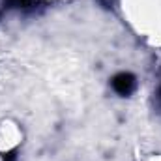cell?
I'll use <instances>...</instances> for the list:
<instances>
[{
	"mask_svg": "<svg viewBox=\"0 0 161 161\" xmlns=\"http://www.w3.org/2000/svg\"><path fill=\"white\" fill-rule=\"evenodd\" d=\"M111 84H113V88H114V92L116 94H120V96H129L133 90H135V84H137V79H135V75L133 73H127V71H122V73H116L113 80H111Z\"/></svg>",
	"mask_w": 161,
	"mask_h": 161,
	"instance_id": "cell-1",
	"label": "cell"
},
{
	"mask_svg": "<svg viewBox=\"0 0 161 161\" xmlns=\"http://www.w3.org/2000/svg\"><path fill=\"white\" fill-rule=\"evenodd\" d=\"M6 8H32L36 4V0H4Z\"/></svg>",
	"mask_w": 161,
	"mask_h": 161,
	"instance_id": "cell-2",
	"label": "cell"
},
{
	"mask_svg": "<svg viewBox=\"0 0 161 161\" xmlns=\"http://www.w3.org/2000/svg\"><path fill=\"white\" fill-rule=\"evenodd\" d=\"M4 161H17V150H11V152L4 154Z\"/></svg>",
	"mask_w": 161,
	"mask_h": 161,
	"instance_id": "cell-3",
	"label": "cell"
},
{
	"mask_svg": "<svg viewBox=\"0 0 161 161\" xmlns=\"http://www.w3.org/2000/svg\"><path fill=\"white\" fill-rule=\"evenodd\" d=\"M101 2H103V4H105V6H107V8H109V6H111V4H113V2H114V0H101Z\"/></svg>",
	"mask_w": 161,
	"mask_h": 161,
	"instance_id": "cell-4",
	"label": "cell"
}]
</instances>
